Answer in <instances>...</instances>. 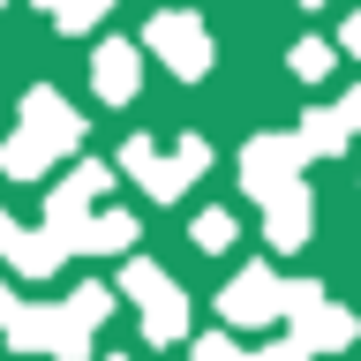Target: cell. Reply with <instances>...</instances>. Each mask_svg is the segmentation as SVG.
I'll return each instance as SVG.
<instances>
[{"label":"cell","instance_id":"6da1fadb","mask_svg":"<svg viewBox=\"0 0 361 361\" xmlns=\"http://www.w3.org/2000/svg\"><path fill=\"white\" fill-rule=\"evenodd\" d=\"M143 53H158L180 83H203L211 61H219V45H211V30H203L196 8H158V16L143 23Z\"/></svg>","mask_w":361,"mask_h":361},{"label":"cell","instance_id":"7a4b0ae2","mask_svg":"<svg viewBox=\"0 0 361 361\" xmlns=\"http://www.w3.org/2000/svg\"><path fill=\"white\" fill-rule=\"evenodd\" d=\"M121 293L143 309V338H151V346H180V331H188V301H180V286L151 264V256H128V264H121Z\"/></svg>","mask_w":361,"mask_h":361},{"label":"cell","instance_id":"3957f363","mask_svg":"<svg viewBox=\"0 0 361 361\" xmlns=\"http://www.w3.org/2000/svg\"><path fill=\"white\" fill-rule=\"evenodd\" d=\"M219 316H226V331H264V324H279V316H286V279L271 264H248L241 279H226Z\"/></svg>","mask_w":361,"mask_h":361},{"label":"cell","instance_id":"277c9868","mask_svg":"<svg viewBox=\"0 0 361 361\" xmlns=\"http://www.w3.org/2000/svg\"><path fill=\"white\" fill-rule=\"evenodd\" d=\"M301 166H309V151H301V135H293V128L248 135V143H241V196H256V203H264L271 188H286Z\"/></svg>","mask_w":361,"mask_h":361},{"label":"cell","instance_id":"5b68a950","mask_svg":"<svg viewBox=\"0 0 361 361\" xmlns=\"http://www.w3.org/2000/svg\"><path fill=\"white\" fill-rule=\"evenodd\" d=\"M106 180H113V173L98 166V158H90V166H75V173H68L61 188H53V196H45V226L61 233V248H68V256H75V241H83V219L98 211Z\"/></svg>","mask_w":361,"mask_h":361},{"label":"cell","instance_id":"8992f818","mask_svg":"<svg viewBox=\"0 0 361 361\" xmlns=\"http://www.w3.org/2000/svg\"><path fill=\"white\" fill-rule=\"evenodd\" d=\"M309 233H316V203H309V188H301V173H293L286 188L264 196V241L279 248V256H293Z\"/></svg>","mask_w":361,"mask_h":361},{"label":"cell","instance_id":"52a82bcc","mask_svg":"<svg viewBox=\"0 0 361 361\" xmlns=\"http://www.w3.org/2000/svg\"><path fill=\"white\" fill-rule=\"evenodd\" d=\"M90 90H98L106 106H128L135 90H143V45H128V38H106L98 53H90Z\"/></svg>","mask_w":361,"mask_h":361},{"label":"cell","instance_id":"ba28073f","mask_svg":"<svg viewBox=\"0 0 361 361\" xmlns=\"http://www.w3.org/2000/svg\"><path fill=\"white\" fill-rule=\"evenodd\" d=\"M354 309H338L331 293L316 301V309H301V316H286V338H301L309 354H338V346H354Z\"/></svg>","mask_w":361,"mask_h":361},{"label":"cell","instance_id":"9c48e42d","mask_svg":"<svg viewBox=\"0 0 361 361\" xmlns=\"http://www.w3.org/2000/svg\"><path fill=\"white\" fill-rule=\"evenodd\" d=\"M23 121H30V128H45L61 151H83V135H90V128H83V113L68 106L53 83H30V90H23Z\"/></svg>","mask_w":361,"mask_h":361},{"label":"cell","instance_id":"30bf717a","mask_svg":"<svg viewBox=\"0 0 361 361\" xmlns=\"http://www.w3.org/2000/svg\"><path fill=\"white\" fill-rule=\"evenodd\" d=\"M121 173H128L143 196H158V203H173L180 188H188V180L173 173V158H158V143H151V135H128V143H121Z\"/></svg>","mask_w":361,"mask_h":361},{"label":"cell","instance_id":"8fae6325","mask_svg":"<svg viewBox=\"0 0 361 361\" xmlns=\"http://www.w3.org/2000/svg\"><path fill=\"white\" fill-rule=\"evenodd\" d=\"M0 256H8V271H16V279H53V271L68 264V248H61V233H53V226H38V233H23V226H16Z\"/></svg>","mask_w":361,"mask_h":361},{"label":"cell","instance_id":"7c38bea8","mask_svg":"<svg viewBox=\"0 0 361 361\" xmlns=\"http://www.w3.org/2000/svg\"><path fill=\"white\" fill-rule=\"evenodd\" d=\"M53 158H68V151H61L45 128H30V121H23L16 135H0V173H8V180H38Z\"/></svg>","mask_w":361,"mask_h":361},{"label":"cell","instance_id":"4fadbf2b","mask_svg":"<svg viewBox=\"0 0 361 361\" xmlns=\"http://www.w3.org/2000/svg\"><path fill=\"white\" fill-rule=\"evenodd\" d=\"M293 135H301V151H309V158H338V151H346V135H354V121H346L338 106H309Z\"/></svg>","mask_w":361,"mask_h":361},{"label":"cell","instance_id":"5bb4252c","mask_svg":"<svg viewBox=\"0 0 361 361\" xmlns=\"http://www.w3.org/2000/svg\"><path fill=\"white\" fill-rule=\"evenodd\" d=\"M121 248H135V219H128V211H90L75 256H121Z\"/></svg>","mask_w":361,"mask_h":361},{"label":"cell","instance_id":"9a60e30c","mask_svg":"<svg viewBox=\"0 0 361 361\" xmlns=\"http://www.w3.org/2000/svg\"><path fill=\"white\" fill-rule=\"evenodd\" d=\"M331 61H338V45H324V38H293V53H286V68L301 75V83H324Z\"/></svg>","mask_w":361,"mask_h":361},{"label":"cell","instance_id":"2e32d148","mask_svg":"<svg viewBox=\"0 0 361 361\" xmlns=\"http://www.w3.org/2000/svg\"><path fill=\"white\" fill-rule=\"evenodd\" d=\"M38 8H45L53 23H61V38H75V30H90V23L106 16L113 0H38Z\"/></svg>","mask_w":361,"mask_h":361},{"label":"cell","instance_id":"e0dca14e","mask_svg":"<svg viewBox=\"0 0 361 361\" xmlns=\"http://www.w3.org/2000/svg\"><path fill=\"white\" fill-rule=\"evenodd\" d=\"M166 158H173V173L188 180V188H196V180L211 173V143H203V135H180V143H173V151H166Z\"/></svg>","mask_w":361,"mask_h":361},{"label":"cell","instance_id":"ac0fdd59","mask_svg":"<svg viewBox=\"0 0 361 361\" xmlns=\"http://www.w3.org/2000/svg\"><path fill=\"white\" fill-rule=\"evenodd\" d=\"M106 309H113V286H75V293H68V316H75V324H90V331L106 324Z\"/></svg>","mask_w":361,"mask_h":361},{"label":"cell","instance_id":"d6986e66","mask_svg":"<svg viewBox=\"0 0 361 361\" xmlns=\"http://www.w3.org/2000/svg\"><path fill=\"white\" fill-rule=\"evenodd\" d=\"M233 233H241L233 211H203V219H196V248H233Z\"/></svg>","mask_w":361,"mask_h":361},{"label":"cell","instance_id":"ffe728a7","mask_svg":"<svg viewBox=\"0 0 361 361\" xmlns=\"http://www.w3.org/2000/svg\"><path fill=\"white\" fill-rule=\"evenodd\" d=\"M316 301H324V286H316V279H293V286H286V316L316 309ZM286 316H279V324H286Z\"/></svg>","mask_w":361,"mask_h":361},{"label":"cell","instance_id":"44dd1931","mask_svg":"<svg viewBox=\"0 0 361 361\" xmlns=\"http://www.w3.org/2000/svg\"><path fill=\"white\" fill-rule=\"evenodd\" d=\"M196 361H241L233 331H211V338H196Z\"/></svg>","mask_w":361,"mask_h":361},{"label":"cell","instance_id":"7402d4cb","mask_svg":"<svg viewBox=\"0 0 361 361\" xmlns=\"http://www.w3.org/2000/svg\"><path fill=\"white\" fill-rule=\"evenodd\" d=\"M241 361H309V346H301V338H279V346H264V354H241Z\"/></svg>","mask_w":361,"mask_h":361},{"label":"cell","instance_id":"603a6c76","mask_svg":"<svg viewBox=\"0 0 361 361\" xmlns=\"http://www.w3.org/2000/svg\"><path fill=\"white\" fill-rule=\"evenodd\" d=\"M338 53H361V16H346V30H338Z\"/></svg>","mask_w":361,"mask_h":361},{"label":"cell","instance_id":"cb8c5ba5","mask_svg":"<svg viewBox=\"0 0 361 361\" xmlns=\"http://www.w3.org/2000/svg\"><path fill=\"white\" fill-rule=\"evenodd\" d=\"M338 113H346V121H354V128H361V83L346 90V98H338Z\"/></svg>","mask_w":361,"mask_h":361},{"label":"cell","instance_id":"d4e9b609","mask_svg":"<svg viewBox=\"0 0 361 361\" xmlns=\"http://www.w3.org/2000/svg\"><path fill=\"white\" fill-rule=\"evenodd\" d=\"M8 233H16V219H8V211H0V248H8Z\"/></svg>","mask_w":361,"mask_h":361},{"label":"cell","instance_id":"484cf974","mask_svg":"<svg viewBox=\"0 0 361 361\" xmlns=\"http://www.w3.org/2000/svg\"><path fill=\"white\" fill-rule=\"evenodd\" d=\"M301 8H324V0H301Z\"/></svg>","mask_w":361,"mask_h":361},{"label":"cell","instance_id":"4316f807","mask_svg":"<svg viewBox=\"0 0 361 361\" xmlns=\"http://www.w3.org/2000/svg\"><path fill=\"white\" fill-rule=\"evenodd\" d=\"M0 8H8V0H0Z\"/></svg>","mask_w":361,"mask_h":361},{"label":"cell","instance_id":"83f0119b","mask_svg":"<svg viewBox=\"0 0 361 361\" xmlns=\"http://www.w3.org/2000/svg\"><path fill=\"white\" fill-rule=\"evenodd\" d=\"M113 361H121V354H113Z\"/></svg>","mask_w":361,"mask_h":361}]
</instances>
